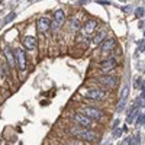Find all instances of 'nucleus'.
<instances>
[{
	"instance_id": "1",
	"label": "nucleus",
	"mask_w": 145,
	"mask_h": 145,
	"mask_svg": "<svg viewBox=\"0 0 145 145\" xmlns=\"http://www.w3.org/2000/svg\"><path fill=\"white\" fill-rule=\"evenodd\" d=\"M78 94L84 97V100H89L91 103H100L109 97L107 91L99 86H84L78 90Z\"/></svg>"
},
{
	"instance_id": "2",
	"label": "nucleus",
	"mask_w": 145,
	"mask_h": 145,
	"mask_svg": "<svg viewBox=\"0 0 145 145\" xmlns=\"http://www.w3.org/2000/svg\"><path fill=\"white\" fill-rule=\"evenodd\" d=\"M67 132L72 138L84 141V142H89V144H93V142H96L99 139V134L94 129H86V128H81V126H77V125L70 126L67 129Z\"/></svg>"
},
{
	"instance_id": "3",
	"label": "nucleus",
	"mask_w": 145,
	"mask_h": 145,
	"mask_svg": "<svg viewBox=\"0 0 145 145\" xmlns=\"http://www.w3.org/2000/svg\"><path fill=\"white\" fill-rule=\"evenodd\" d=\"M78 113H83L84 116H87L96 122H102L106 118V113L102 107H97V106H93V105H81L78 109H77Z\"/></svg>"
},
{
	"instance_id": "4",
	"label": "nucleus",
	"mask_w": 145,
	"mask_h": 145,
	"mask_svg": "<svg viewBox=\"0 0 145 145\" xmlns=\"http://www.w3.org/2000/svg\"><path fill=\"white\" fill-rule=\"evenodd\" d=\"M94 81L99 83V87H102L103 90H115L119 84L118 77L112 74H99L96 76Z\"/></svg>"
},
{
	"instance_id": "5",
	"label": "nucleus",
	"mask_w": 145,
	"mask_h": 145,
	"mask_svg": "<svg viewBox=\"0 0 145 145\" xmlns=\"http://www.w3.org/2000/svg\"><path fill=\"white\" fill-rule=\"evenodd\" d=\"M71 119H72V122H74L77 126L86 128V129H96V128H97V122H96V120H93V119H90L87 116H84L83 113L76 112L74 115L71 116Z\"/></svg>"
},
{
	"instance_id": "6",
	"label": "nucleus",
	"mask_w": 145,
	"mask_h": 145,
	"mask_svg": "<svg viewBox=\"0 0 145 145\" xmlns=\"http://www.w3.org/2000/svg\"><path fill=\"white\" fill-rule=\"evenodd\" d=\"M13 54H15V61H16V67L19 68V71L22 72H25L26 71V67H28V58H26V52L23 48L18 46L13 50Z\"/></svg>"
},
{
	"instance_id": "7",
	"label": "nucleus",
	"mask_w": 145,
	"mask_h": 145,
	"mask_svg": "<svg viewBox=\"0 0 145 145\" xmlns=\"http://www.w3.org/2000/svg\"><path fill=\"white\" fill-rule=\"evenodd\" d=\"M118 65H119V61L116 57H107L99 63V70L102 74H110L113 70L118 68Z\"/></svg>"
},
{
	"instance_id": "8",
	"label": "nucleus",
	"mask_w": 145,
	"mask_h": 145,
	"mask_svg": "<svg viewBox=\"0 0 145 145\" xmlns=\"http://www.w3.org/2000/svg\"><path fill=\"white\" fill-rule=\"evenodd\" d=\"M80 31H81V35H83V36H87V38H90V36H93L94 32L97 31V20H94V19L86 20V22L81 25Z\"/></svg>"
},
{
	"instance_id": "9",
	"label": "nucleus",
	"mask_w": 145,
	"mask_h": 145,
	"mask_svg": "<svg viewBox=\"0 0 145 145\" xmlns=\"http://www.w3.org/2000/svg\"><path fill=\"white\" fill-rule=\"evenodd\" d=\"M3 57H5V64L7 65L9 70H15L16 67V61H15V54L13 50L10 46H5L3 48Z\"/></svg>"
},
{
	"instance_id": "10",
	"label": "nucleus",
	"mask_w": 145,
	"mask_h": 145,
	"mask_svg": "<svg viewBox=\"0 0 145 145\" xmlns=\"http://www.w3.org/2000/svg\"><path fill=\"white\" fill-rule=\"evenodd\" d=\"M81 25H83V15L81 13H76L68 19V29L72 32L80 31Z\"/></svg>"
},
{
	"instance_id": "11",
	"label": "nucleus",
	"mask_w": 145,
	"mask_h": 145,
	"mask_svg": "<svg viewBox=\"0 0 145 145\" xmlns=\"http://www.w3.org/2000/svg\"><path fill=\"white\" fill-rule=\"evenodd\" d=\"M51 28V19L46 16H41L38 20H36V31L39 33H45L48 32Z\"/></svg>"
},
{
	"instance_id": "12",
	"label": "nucleus",
	"mask_w": 145,
	"mask_h": 145,
	"mask_svg": "<svg viewBox=\"0 0 145 145\" xmlns=\"http://www.w3.org/2000/svg\"><path fill=\"white\" fill-rule=\"evenodd\" d=\"M116 48V39L113 38H106L102 44H100V52L103 55H107L109 52H112Z\"/></svg>"
},
{
	"instance_id": "13",
	"label": "nucleus",
	"mask_w": 145,
	"mask_h": 145,
	"mask_svg": "<svg viewBox=\"0 0 145 145\" xmlns=\"http://www.w3.org/2000/svg\"><path fill=\"white\" fill-rule=\"evenodd\" d=\"M22 44H23V48H25L26 51H33L36 48V45H38V41H36L35 36L28 35V36H25V38L22 39Z\"/></svg>"
},
{
	"instance_id": "14",
	"label": "nucleus",
	"mask_w": 145,
	"mask_h": 145,
	"mask_svg": "<svg viewBox=\"0 0 145 145\" xmlns=\"http://www.w3.org/2000/svg\"><path fill=\"white\" fill-rule=\"evenodd\" d=\"M106 38H107V31H106V29H100V31L96 32V35H93V38H91V45L97 46V45H100Z\"/></svg>"
},
{
	"instance_id": "15",
	"label": "nucleus",
	"mask_w": 145,
	"mask_h": 145,
	"mask_svg": "<svg viewBox=\"0 0 145 145\" xmlns=\"http://www.w3.org/2000/svg\"><path fill=\"white\" fill-rule=\"evenodd\" d=\"M128 94H129V89H128V86H125L122 89V91H120V103H119V107H118V112L123 110V107L126 105V100H128Z\"/></svg>"
},
{
	"instance_id": "16",
	"label": "nucleus",
	"mask_w": 145,
	"mask_h": 145,
	"mask_svg": "<svg viewBox=\"0 0 145 145\" xmlns=\"http://www.w3.org/2000/svg\"><path fill=\"white\" fill-rule=\"evenodd\" d=\"M55 23H58V25H61L63 26V23L65 22V13H64V10L63 9H58L54 12V20Z\"/></svg>"
},
{
	"instance_id": "17",
	"label": "nucleus",
	"mask_w": 145,
	"mask_h": 145,
	"mask_svg": "<svg viewBox=\"0 0 145 145\" xmlns=\"http://www.w3.org/2000/svg\"><path fill=\"white\" fill-rule=\"evenodd\" d=\"M6 77H7V65L5 64V61L0 59V81L6 80Z\"/></svg>"
},
{
	"instance_id": "18",
	"label": "nucleus",
	"mask_w": 145,
	"mask_h": 145,
	"mask_svg": "<svg viewBox=\"0 0 145 145\" xmlns=\"http://www.w3.org/2000/svg\"><path fill=\"white\" fill-rule=\"evenodd\" d=\"M137 116H138V106H134V107H132V110L129 112V115H128L126 122H128V123H132V122L135 120Z\"/></svg>"
},
{
	"instance_id": "19",
	"label": "nucleus",
	"mask_w": 145,
	"mask_h": 145,
	"mask_svg": "<svg viewBox=\"0 0 145 145\" xmlns=\"http://www.w3.org/2000/svg\"><path fill=\"white\" fill-rule=\"evenodd\" d=\"M67 145H90L89 142H84V141H80V139H76L72 138L70 141H67Z\"/></svg>"
},
{
	"instance_id": "20",
	"label": "nucleus",
	"mask_w": 145,
	"mask_h": 145,
	"mask_svg": "<svg viewBox=\"0 0 145 145\" xmlns=\"http://www.w3.org/2000/svg\"><path fill=\"white\" fill-rule=\"evenodd\" d=\"M137 123L138 125H144V119H145V115H144V112L142 113H138V116H137Z\"/></svg>"
},
{
	"instance_id": "21",
	"label": "nucleus",
	"mask_w": 145,
	"mask_h": 145,
	"mask_svg": "<svg viewBox=\"0 0 145 145\" xmlns=\"http://www.w3.org/2000/svg\"><path fill=\"white\" fill-rule=\"evenodd\" d=\"M120 134H122V129H120V128H115L113 129V138H119Z\"/></svg>"
},
{
	"instance_id": "22",
	"label": "nucleus",
	"mask_w": 145,
	"mask_h": 145,
	"mask_svg": "<svg viewBox=\"0 0 145 145\" xmlns=\"http://www.w3.org/2000/svg\"><path fill=\"white\" fill-rule=\"evenodd\" d=\"M135 15H137L138 18H141V16H144V7H138V9L135 10Z\"/></svg>"
},
{
	"instance_id": "23",
	"label": "nucleus",
	"mask_w": 145,
	"mask_h": 145,
	"mask_svg": "<svg viewBox=\"0 0 145 145\" xmlns=\"http://www.w3.org/2000/svg\"><path fill=\"white\" fill-rule=\"evenodd\" d=\"M15 16H16V13H9V16H7V18L5 19V23H9V22H10L12 19H13Z\"/></svg>"
},
{
	"instance_id": "24",
	"label": "nucleus",
	"mask_w": 145,
	"mask_h": 145,
	"mask_svg": "<svg viewBox=\"0 0 145 145\" xmlns=\"http://www.w3.org/2000/svg\"><path fill=\"white\" fill-rule=\"evenodd\" d=\"M120 145H132V138H126Z\"/></svg>"
},
{
	"instance_id": "25",
	"label": "nucleus",
	"mask_w": 145,
	"mask_h": 145,
	"mask_svg": "<svg viewBox=\"0 0 145 145\" xmlns=\"http://www.w3.org/2000/svg\"><path fill=\"white\" fill-rule=\"evenodd\" d=\"M119 2H126V0H119Z\"/></svg>"
}]
</instances>
